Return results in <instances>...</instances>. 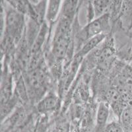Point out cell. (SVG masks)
<instances>
[{"label": "cell", "mask_w": 132, "mask_h": 132, "mask_svg": "<svg viewBox=\"0 0 132 132\" xmlns=\"http://www.w3.org/2000/svg\"><path fill=\"white\" fill-rule=\"evenodd\" d=\"M58 104V98L54 95H49L44 98L38 104V110L41 112H48L56 109Z\"/></svg>", "instance_id": "8"}, {"label": "cell", "mask_w": 132, "mask_h": 132, "mask_svg": "<svg viewBox=\"0 0 132 132\" xmlns=\"http://www.w3.org/2000/svg\"><path fill=\"white\" fill-rule=\"evenodd\" d=\"M61 1H49L47 5L46 17L50 23H54L57 18Z\"/></svg>", "instance_id": "11"}, {"label": "cell", "mask_w": 132, "mask_h": 132, "mask_svg": "<svg viewBox=\"0 0 132 132\" xmlns=\"http://www.w3.org/2000/svg\"><path fill=\"white\" fill-rule=\"evenodd\" d=\"M26 87L28 93H32L33 96L38 97L42 95L46 89V75L40 68L31 69L26 75Z\"/></svg>", "instance_id": "3"}, {"label": "cell", "mask_w": 132, "mask_h": 132, "mask_svg": "<svg viewBox=\"0 0 132 132\" xmlns=\"http://www.w3.org/2000/svg\"><path fill=\"white\" fill-rule=\"evenodd\" d=\"M47 31H48V27H47L46 23H44L41 26L40 30L38 34L36 39L33 42L32 45L31 46V52H30L31 55H33V54L40 52L41 47L43 44L44 41L45 40V37L47 34Z\"/></svg>", "instance_id": "9"}, {"label": "cell", "mask_w": 132, "mask_h": 132, "mask_svg": "<svg viewBox=\"0 0 132 132\" xmlns=\"http://www.w3.org/2000/svg\"><path fill=\"white\" fill-rule=\"evenodd\" d=\"M70 32L56 30L52 42V54L57 59L65 56L69 49Z\"/></svg>", "instance_id": "4"}, {"label": "cell", "mask_w": 132, "mask_h": 132, "mask_svg": "<svg viewBox=\"0 0 132 132\" xmlns=\"http://www.w3.org/2000/svg\"><path fill=\"white\" fill-rule=\"evenodd\" d=\"M11 76L6 75L2 77V88H1V104L3 105L11 101L12 96V84Z\"/></svg>", "instance_id": "6"}, {"label": "cell", "mask_w": 132, "mask_h": 132, "mask_svg": "<svg viewBox=\"0 0 132 132\" xmlns=\"http://www.w3.org/2000/svg\"><path fill=\"white\" fill-rule=\"evenodd\" d=\"M5 23V43L7 45L16 44L19 41L24 29V14L14 9H10L6 14Z\"/></svg>", "instance_id": "1"}, {"label": "cell", "mask_w": 132, "mask_h": 132, "mask_svg": "<svg viewBox=\"0 0 132 132\" xmlns=\"http://www.w3.org/2000/svg\"><path fill=\"white\" fill-rule=\"evenodd\" d=\"M95 19L105 14H110L108 10L112 8V2L111 1H94L92 3Z\"/></svg>", "instance_id": "10"}, {"label": "cell", "mask_w": 132, "mask_h": 132, "mask_svg": "<svg viewBox=\"0 0 132 132\" xmlns=\"http://www.w3.org/2000/svg\"><path fill=\"white\" fill-rule=\"evenodd\" d=\"M109 116V108L106 104L101 102L98 106L96 115V131L104 130Z\"/></svg>", "instance_id": "5"}, {"label": "cell", "mask_w": 132, "mask_h": 132, "mask_svg": "<svg viewBox=\"0 0 132 132\" xmlns=\"http://www.w3.org/2000/svg\"><path fill=\"white\" fill-rule=\"evenodd\" d=\"M109 30L110 14L108 13L90 21L79 32L78 40L82 42H86L94 36L102 33H107Z\"/></svg>", "instance_id": "2"}, {"label": "cell", "mask_w": 132, "mask_h": 132, "mask_svg": "<svg viewBox=\"0 0 132 132\" xmlns=\"http://www.w3.org/2000/svg\"><path fill=\"white\" fill-rule=\"evenodd\" d=\"M9 4L13 7V9L23 14L28 13L29 7V2L26 1H9Z\"/></svg>", "instance_id": "13"}, {"label": "cell", "mask_w": 132, "mask_h": 132, "mask_svg": "<svg viewBox=\"0 0 132 132\" xmlns=\"http://www.w3.org/2000/svg\"><path fill=\"white\" fill-rule=\"evenodd\" d=\"M107 33H102L101 35H97L96 36L91 38L90 39L88 40L82 46V48L79 50L77 53L78 57H82L87 55L88 53L90 52L92 50L94 49L100 42H102L104 38L106 36Z\"/></svg>", "instance_id": "7"}, {"label": "cell", "mask_w": 132, "mask_h": 132, "mask_svg": "<svg viewBox=\"0 0 132 132\" xmlns=\"http://www.w3.org/2000/svg\"><path fill=\"white\" fill-rule=\"evenodd\" d=\"M77 4H78L77 1H65L63 4L62 15L73 19L75 15Z\"/></svg>", "instance_id": "12"}, {"label": "cell", "mask_w": 132, "mask_h": 132, "mask_svg": "<svg viewBox=\"0 0 132 132\" xmlns=\"http://www.w3.org/2000/svg\"><path fill=\"white\" fill-rule=\"evenodd\" d=\"M105 132H124V131L122 125L114 122L106 125L105 128Z\"/></svg>", "instance_id": "14"}]
</instances>
